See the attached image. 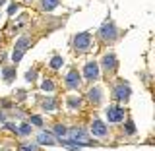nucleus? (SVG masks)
<instances>
[{
    "label": "nucleus",
    "mask_w": 155,
    "mask_h": 151,
    "mask_svg": "<svg viewBox=\"0 0 155 151\" xmlns=\"http://www.w3.org/2000/svg\"><path fill=\"white\" fill-rule=\"evenodd\" d=\"M66 134H68V140L64 142L66 145H89L91 143L89 136L80 128H74V130H70V132H66Z\"/></svg>",
    "instance_id": "obj_1"
},
{
    "label": "nucleus",
    "mask_w": 155,
    "mask_h": 151,
    "mask_svg": "<svg viewBox=\"0 0 155 151\" xmlns=\"http://www.w3.org/2000/svg\"><path fill=\"white\" fill-rule=\"evenodd\" d=\"M27 45H29V39L27 37H23V39H19V41H18L16 51H14V54H12V60L14 62H19V60H21V56H23V52H25V47Z\"/></svg>",
    "instance_id": "obj_2"
},
{
    "label": "nucleus",
    "mask_w": 155,
    "mask_h": 151,
    "mask_svg": "<svg viewBox=\"0 0 155 151\" xmlns=\"http://www.w3.org/2000/svg\"><path fill=\"white\" fill-rule=\"evenodd\" d=\"M107 118H109V122H120L124 118V110L120 107H110L107 110Z\"/></svg>",
    "instance_id": "obj_3"
},
{
    "label": "nucleus",
    "mask_w": 155,
    "mask_h": 151,
    "mask_svg": "<svg viewBox=\"0 0 155 151\" xmlns=\"http://www.w3.org/2000/svg\"><path fill=\"white\" fill-rule=\"evenodd\" d=\"M76 48H80V51H85V48H89V43H91V37L89 33H80V35L76 37Z\"/></svg>",
    "instance_id": "obj_4"
},
{
    "label": "nucleus",
    "mask_w": 155,
    "mask_h": 151,
    "mask_svg": "<svg viewBox=\"0 0 155 151\" xmlns=\"http://www.w3.org/2000/svg\"><path fill=\"white\" fill-rule=\"evenodd\" d=\"M84 74L87 80H95L97 76H99V68H97L95 62H89V64H85V70H84Z\"/></svg>",
    "instance_id": "obj_5"
},
{
    "label": "nucleus",
    "mask_w": 155,
    "mask_h": 151,
    "mask_svg": "<svg viewBox=\"0 0 155 151\" xmlns=\"http://www.w3.org/2000/svg\"><path fill=\"white\" fill-rule=\"evenodd\" d=\"M91 132H93L95 136H105L107 134V126L101 122V120H95L93 126H91Z\"/></svg>",
    "instance_id": "obj_6"
},
{
    "label": "nucleus",
    "mask_w": 155,
    "mask_h": 151,
    "mask_svg": "<svg viewBox=\"0 0 155 151\" xmlns=\"http://www.w3.org/2000/svg\"><path fill=\"white\" fill-rule=\"evenodd\" d=\"M37 140H39V143H45V145H52V143H56L54 136H52V134H47V132H41Z\"/></svg>",
    "instance_id": "obj_7"
},
{
    "label": "nucleus",
    "mask_w": 155,
    "mask_h": 151,
    "mask_svg": "<svg viewBox=\"0 0 155 151\" xmlns=\"http://www.w3.org/2000/svg\"><path fill=\"white\" fill-rule=\"evenodd\" d=\"M101 35H103L105 39H114L116 37L114 25H113V23H110V25H103V29H101Z\"/></svg>",
    "instance_id": "obj_8"
},
{
    "label": "nucleus",
    "mask_w": 155,
    "mask_h": 151,
    "mask_svg": "<svg viewBox=\"0 0 155 151\" xmlns=\"http://www.w3.org/2000/svg\"><path fill=\"white\" fill-rule=\"evenodd\" d=\"M66 81H68V85H70V87H78V84H80V74H78L76 70H72L70 74L66 76Z\"/></svg>",
    "instance_id": "obj_9"
},
{
    "label": "nucleus",
    "mask_w": 155,
    "mask_h": 151,
    "mask_svg": "<svg viewBox=\"0 0 155 151\" xmlns=\"http://www.w3.org/2000/svg\"><path fill=\"white\" fill-rule=\"evenodd\" d=\"M128 95H130V89H128V87H124V85L116 87V97H118L120 101H126V99H128Z\"/></svg>",
    "instance_id": "obj_10"
},
{
    "label": "nucleus",
    "mask_w": 155,
    "mask_h": 151,
    "mask_svg": "<svg viewBox=\"0 0 155 151\" xmlns=\"http://www.w3.org/2000/svg\"><path fill=\"white\" fill-rule=\"evenodd\" d=\"M114 56L113 54H107L105 58H103V64H105V68H107V70H110V68H114Z\"/></svg>",
    "instance_id": "obj_11"
},
{
    "label": "nucleus",
    "mask_w": 155,
    "mask_h": 151,
    "mask_svg": "<svg viewBox=\"0 0 155 151\" xmlns=\"http://www.w3.org/2000/svg\"><path fill=\"white\" fill-rule=\"evenodd\" d=\"M89 99L93 101V103H99V101H101V91L99 89H91L89 91Z\"/></svg>",
    "instance_id": "obj_12"
},
{
    "label": "nucleus",
    "mask_w": 155,
    "mask_h": 151,
    "mask_svg": "<svg viewBox=\"0 0 155 151\" xmlns=\"http://www.w3.org/2000/svg\"><path fill=\"white\" fill-rule=\"evenodd\" d=\"M58 6V0H43V8L45 10H52Z\"/></svg>",
    "instance_id": "obj_13"
},
{
    "label": "nucleus",
    "mask_w": 155,
    "mask_h": 151,
    "mask_svg": "<svg viewBox=\"0 0 155 151\" xmlns=\"http://www.w3.org/2000/svg\"><path fill=\"white\" fill-rule=\"evenodd\" d=\"M16 130H18L19 134H23V136H25V134H29V132H31V126H27V124H21V126H19V128H16Z\"/></svg>",
    "instance_id": "obj_14"
},
{
    "label": "nucleus",
    "mask_w": 155,
    "mask_h": 151,
    "mask_svg": "<svg viewBox=\"0 0 155 151\" xmlns=\"http://www.w3.org/2000/svg\"><path fill=\"white\" fill-rule=\"evenodd\" d=\"M51 66H52V68H60V66H62V58H60V56H54V58L51 60Z\"/></svg>",
    "instance_id": "obj_15"
},
{
    "label": "nucleus",
    "mask_w": 155,
    "mask_h": 151,
    "mask_svg": "<svg viewBox=\"0 0 155 151\" xmlns=\"http://www.w3.org/2000/svg\"><path fill=\"white\" fill-rule=\"evenodd\" d=\"M43 89H45V91H52V89H54V85H52V81H43Z\"/></svg>",
    "instance_id": "obj_16"
},
{
    "label": "nucleus",
    "mask_w": 155,
    "mask_h": 151,
    "mask_svg": "<svg viewBox=\"0 0 155 151\" xmlns=\"http://www.w3.org/2000/svg\"><path fill=\"white\" fill-rule=\"evenodd\" d=\"M54 132L58 136H66V128H64V126H54Z\"/></svg>",
    "instance_id": "obj_17"
},
{
    "label": "nucleus",
    "mask_w": 155,
    "mask_h": 151,
    "mask_svg": "<svg viewBox=\"0 0 155 151\" xmlns=\"http://www.w3.org/2000/svg\"><path fill=\"white\" fill-rule=\"evenodd\" d=\"M126 132H128V134H134V132H136V128H134V124H132V122L126 124Z\"/></svg>",
    "instance_id": "obj_18"
},
{
    "label": "nucleus",
    "mask_w": 155,
    "mask_h": 151,
    "mask_svg": "<svg viewBox=\"0 0 155 151\" xmlns=\"http://www.w3.org/2000/svg\"><path fill=\"white\" fill-rule=\"evenodd\" d=\"M19 151H37V149L33 147V145H21V147H19Z\"/></svg>",
    "instance_id": "obj_19"
},
{
    "label": "nucleus",
    "mask_w": 155,
    "mask_h": 151,
    "mask_svg": "<svg viewBox=\"0 0 155 151\" xmlns=\"http://www.w3.org/2000/svg\"><path fill=\"white\" fill-rule=\"evenodd\" d=\"M31 122H33V124H37V126H41V124H43V120H41V116H33Z\"/></svg>",
    "instance_id": "obj_20"
},
{
    "label": "nucleus",
    "mask_w": 155,
    "mask_h": 151,
    "mask_svg": "<svg viewBox=\"0 0 155 151\" xmlns=\"http://www.w3.org/2000/svg\"><path fill=\"white\" fill-rule=\"evenodd\" d=\"M16 10H18V4H14V6H10V10H8V12H10V14H14Z\"/></svg>",
    "instance_id": "obj_21"
},
{
    "label": "nucleus",
    "mask_w": 155,
    "mask_h": 151,
    "mask_svg": "<svg viewBox=\"0 0 155 151\" xmlns=\"http://www.w3.org/2000/svg\"><path fill=\"white\" fill-rule=\"evenodd\" d=\"M52 107H54V103H52V101H48V103H45V109H52Z\"/></svg>",
    "instance_id": "obj_22"
},
{
    "label": "nucleus",
    "mask_w": 155,
    "mask_h": 151,
    "mask_svg": "<svg viewBox=\"0 0 155 151\" xmlns=\"http://www.w3.org/2000/svg\"><path fill=\"white\" fill-rule=\"evenodd\" d=\"M0 120H4V116H2V114H0Z\"/></svg>",
    "instance_id": "obj_23"
},
{
    "label": "nucleus",
    "mask_w": 155,
    "mask_h": 151,
    "mask_svg": "<svg viewBox=\"0 0 155 151\" xmlns=\"http://www.w3.org/2000/svg\"><path fill=\"white\" fill-rule=\"evenodd\" d=\"M2 2H4V0H0V4H2Z\"/></svg>",
    "instance_id": "obj_24"
}]
</instances>
